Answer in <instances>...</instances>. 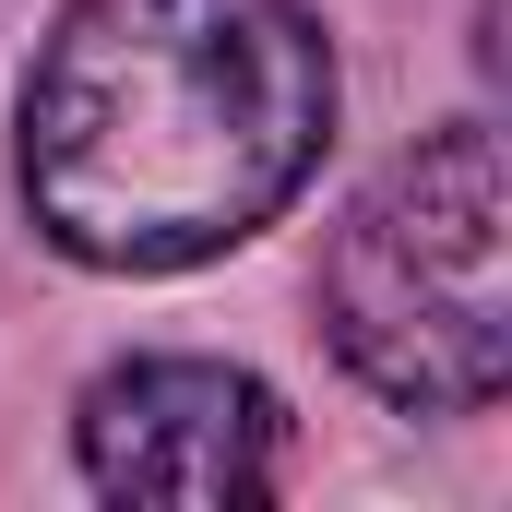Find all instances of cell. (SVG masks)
Wrapping results in <instances>:
<instances>
[{
  "instance_id": "obj_1",
  "label": "cell",
  "mask_w": 512,
  "mask_h": 512,
  "mask_svg": "<svg viewBox=\"0 0 512 512\" xmlns=\"http://www.w3.org/2000/svg\"><path fill=\"white\" fill-rule=\"evenodd\" d=\"M334 143V48L298 0H72L24 72L12 179L96 274H179L298 203Z\"/></svg>"
},
{
  "instance_id": "obj_3",
  "label": "cell",
  "mask_w": 512,
  "mask_h": 512,
  "mask_svg": "<svg viewBox=\"0 0 512 512\" xmlns=\"http://www.w3.org/2000/svg\"><path fill=\"white\" fill-rule=\"evenodd\" d=\"M72 453H84V489L108 501H179V512L274 501L286 405L227 358H120L72 405Z\"/></svg>"
},
{
  "instance_id": "obj_2",
  "label": "cell",
  "mask_w": 512,
  "mask_h": 512,
  "mask_svg": "<svg viewBox=\"0 0 512 512\" xmlns=\"http://www.w3.org/2000/svg\"><path fill=\"white\" fill-rule=\"evenodd\" d=\"M322 322H334V358L405 417L501 405L512 286H501V143H489V120L429 131L334 215Z\"/></svg>"
}]
</instances>
